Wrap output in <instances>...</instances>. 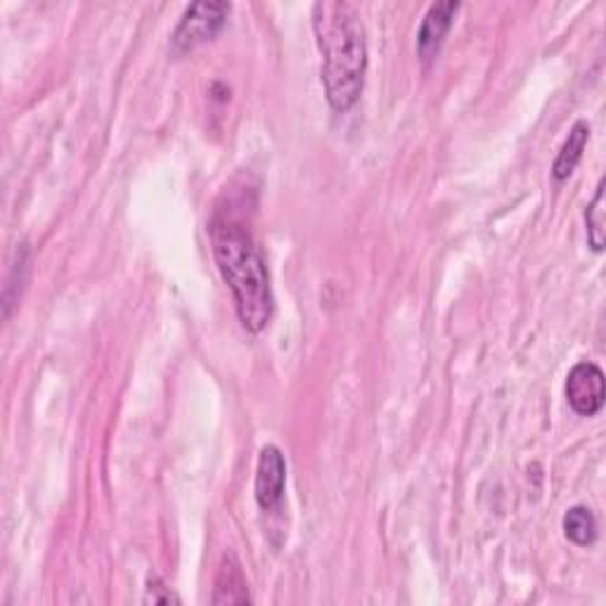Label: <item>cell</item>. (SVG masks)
Instances as JSON below:
<instances>
[{
	"label": "cell",
	"mask_w": 606,
	"mask_h": 606,
	"mask_svg": "<svg viewBox=\"0 0 606 606\" xmlns=\"http://www.w3.org/2000/svg\"><path fill=\"white\" fill-rule=\"evenodd\" d=\"M147 602H152V604H170V602L178 604L180 599L174 593H170V590H166L162 585V581L154 579V581H150V587H147Z\"/></svg>",
	"instance_id": "11"
},
{
	"label": "cell",
	"mask_w": 606,
	"mask_h": 606,
	"mask_svg": "<svg viewBox=\"0 0 606 606\" xmlns=\"http://www.w3.org/2000/svg\"><path fill=\"white\" fill-rule=\"evenodd\" d=\"M285 484H287V462L283 450L277 445H266L261 448L258 455V467H256V503L261 509L273 511L283 503L285 495Z\"/></svg>",
	"instance_id": "5"
},
{
	"label": "cell",
	"mask_w": 606,
	"mask_h": 606,
	"mask_svg": "<svg viewBox=\"0 0 606 606\" xmlns=\"http://www.w3.org/2000/svg\"><path fill=\"white\" fill-rule=\"evenodd\" d=\"M213 604H249L252 597H249L246 590V579L242 573V566L238 562L235 554H225L223 562L219 566V576H216V593H213Z\"/></svg>",
	"instance_id": "7"
},
{
	"label": "cell",
	"mask_w": 606,
	"mask_h": 606,
	"mask_svg": "<svg viewBox=\"0 0 606 606\" xmlns=\"http://www.w3.org/2000/svg\"><path fill=\"white\" fill-rule=\"evenodd\" d=\"M313 31L322 53V84L334 112L359 102L367 71V41L361 14L344 0L313 5Z\"/></svg>",
	"instance_id": "1"
},
{
	"label": "cell",
	"mask_w": 606,
	"mask_h": 606,
	"mask_svg": "<svg viewBox=\"0 0 606 606\" xmlns=\"http://www.w3.org/2000/svg\"><path fill=\"white\" fill-rule=\"evenodd\" d=\"M230 5L228 3H195L183 12L180 24L176 26L170 43H174V53L183 55L199 48L221 34V29L228 22Z\"/></svg>",
	"instance_id": "3"
},
{
	"label": "cell",
	"mask_w": 606,
	"mask_h": 606,
	"mask_svg": "<svg viewBox=\"0 0 606 606\" xmlns=\"http://www.w3.org/2000/svg\"><path fill=\"white\" fill-rule=\"evenodd\" d=\"M209 232L213 258L235 299L240 322L249 332L266 330L273 318L275 299L266 258L252 232L230 216H216Z\"/></svg>",
	"instance_id": "2"
},
{
	"label": "cell",
	"mask_w": 606,
	"mask_h": 606,
	"mask_svg": "<svg viewBox=\"0 0 606 606\" xmlns=\"http://www.w3.org/2000/svg\"><path fill=\"white\" fill-rule=\"evenodd\" d=\"M604 188L606 183L599 180L597 185V195L593 199V205L587 207L585 213V223H587V242L595 252H602L604 249V225H606V209H604Z\"/></svg>",
	"instance_id": "10"
},
{
	"label": "cell",
	"mask_w": 606,
	"mask_h": 606,
	"mask_svg": "<svg viewBox=\"0 0 606 606\" xmlns=\"http://www.w3.org/2000/svg\"><path fill=\"white\" fill-rule=\"evenodd\" d=\"M587 140H590L587 121H576V123H573V129H571V133L566 137V143L562 145V150H559L557 162L552 166V174H554L557 180H566L573 174V168L579 166V162L583 157V150L587 145Z\"/></svg>",
	"instance_id": "8"
},
{
	"label": "cell",
	"mask_w": 606,
	"mask_h": 606,
	"mask_svg": "<svg viewBox=\"0 0 606 606\" xmlns=\"http://www.w3.org/2000/svg\"><path fill=\"white\" fill-rule=\"evenodd\" d=\"M566 400L583 417H593L604 406V372L595 363H579L569 372Z\"/></svg>",
	"instance_id": "4"
},
{
	"label": "cell",
	"mask_w": 606,
	"mask_h": 606,
	"mask_svg": "<svg viewBox=\"0 0 606 606\" xmlns=\"http://www.w3.org/2000/svg\"><path fill=\"white\" fill-rule=\"evenodd\" d=\"M458 10H460V3H437L427 10L422 26H419V36H417L419 57L433 59L439 55L448 31H450V26H453Z\"/></svg>",
	"instance_id": "6"
},
{
	"label": "cell",
	"mask_w": 606,
	"mask_h": 606,
	"mask_svg": "<svg viewBox=\"0 0 606 606\" xmlns=\"http://www.w3.org/2000/svg\"><path fill=\"white\" fill-rule=\"evenodd\" d=\"M564 533L571 542H576L581 548L593 546L597 538V521L593 511L583 505L571 507L564 515Z\"/></svg>",
	"instance_id": "9"
}]
</instances>
